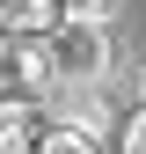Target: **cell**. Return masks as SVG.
Segmentation results:
<instances>
[{
	"instance_id": "cell-7",
	"label": "cell",
	"mask_w": 146,
	"mask_h": 154,
	"mask_svg": "<svg viewBox=\"0 0 146 154\" xmlns=\"http://www.w3.org/2000/svg\"><path fill=\"white\" fill-rule=\"evenodd\" d=\"M0 95H15V66H7V44H0Z\"/></svg>"
},
{
	"instance_id": "cell-3",
	"label": "cell",
	"mask_w": 146,
	"mask_h": 154,
	"mask_svg": "<svg viewBox=\"0 0 146 154\" xmlns=\"http://www.w3.org/2000/svg\"><path fill=\"white\" fill-rule=\"evenodd\" d=\"M66 22L59 0H0V37H51Z\"/></svg>"
},
{
	"instance_id": "cell-4",
	"label": "cell",
	"mask_w": 146,
	"mask_h": 154,
	"mask_svg": "<svg viewBox=\"0 0 146 154\" xmlns=\"http://www.w3.org/2000/svg\"><path fill=\"white\" fill-rule=\"evenodd\" d=\"M36 154H110V147L95 140V132H73V125H44Z\"/></svg>"
},
{
	"instance_id": "cell-6",
	"label": "cell",
	"mask_w": 146,
	"mask_h": 154,
	"mask_svg": "<svg viewBox=\"0 0 146 154\" xmlns=\"http://www.w3.org/2000/svg\"><path fill=\"white\" fill-rule=\"evenodd\" d=\"M117 154H146V110H132V118H124V140H117Z\"/></svg>"
},
{
	"instance_id": "cell-5",
	"label": "cell",
	"mask_w": 146,
	"mask_h": 154,
	"mask_svg": "<svg viewBox=\"0 0 146 154\" xmlns=\"http://www.w3.org/2000/svg\"><path fill=\"white\" fill-rule=\"evenodd\" d=\"M59 8L73 15V22H110V15H117L124 0H59Z\"/></svg>"
},
{
	"instance_id": "cell-2",
	"label": "cell",
	"mask_w": 146,
	"mask_h": 154,
	"mask_svg": "<svg viewBox=\"0 0 146 154\" xmlns=\"http://www.w3.org/2000/svg\"><path fill=\"white\" fill-rule=\"evenodd\" d=\"M44 118L51 125H73V132H95V140H110V95L102 88H51L44 95Z\"/></svg>"
},
{
	"instance_id": "cell-1",
	"label": "cell",
	"mask_w": 146,
	"mask_h": 154,
	"mask_svg": "<svg viewBox=\"0 0 146 154\" xmlns=\"http://www.w3.org/2000/svg\"><path fill=\"white\" fill-rule=\"evenodd\" d=\"M44 44H51V66H59V88H102L110 66H117L110 22H73V15H66Z\"/></svg>"
}]
</instances>
